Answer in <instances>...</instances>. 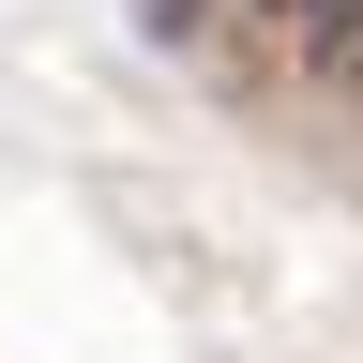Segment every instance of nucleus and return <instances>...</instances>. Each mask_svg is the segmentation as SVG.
Returning a JSON list of instances; mask_svg holds the SVG:
<instances>
[{
	"mask_svg": "<svg viewBox=\"0 0 363 363\" xmlns=\"http://www.w3.org/2000/svg\"><path fill=\"white\" fill-rule=\"evenodd\" d=\"M288 30L318 45V61H348V45H363V0H288Z\"/></svg>",
	"mask_w": 363,
	"mask_h": 363,
	"instance_id": "f257e3e1",
	"label": "nucleus"
},
{
	"mask_svg": "<svg viewBox=\"0 0 363 363\" xmlns=\"http://www.w3.org/2000/svg\"><path fill=\"white\" fill-rule=\"evenodd\" d=\"M333 76H348V91H363V45H348V61H333Z\"/></svg>",
	"mask_w": 363,
	"mask_h": 363,
	"instance_id": "f03ea898",
	"label": "nucleus"
}]
</instances>
